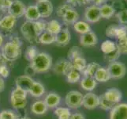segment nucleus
Returning a JSON list of instances; mask_svg holds the SVG:
<instances>
[{
	"label": "nucleus",
	"instance_id": "nucleus-53",
	"mask_svg": "<svg viewBox=\"0 0 127 119\" xmlns=\"http://www.w3.org/2000/svg\"><path fill=\"white\" fill-rule=\"evenodd\" d=\"M4 45V39H3V36L2 33H0V48H2V45Z\"/></svg>",
	"mask_w": 127,
	"mask_h": 119
},
{
	"label": "nucleus",
	"instance_id": "nucleus-16",
	"mask_svg": "<svg viewBox=\"0 0 127 119\" xmlns=\"http://www.w3.org/2000/svg\"><path fill=\"white\" fill-rule=\"evenodd\" d=\"M71 40V34L68 28H63L61 31L55 35V44L58 46H66Z\"/></svg>",
	"mask_w": 127,
	"mask_h": 119
},
{
	"label": "nucleus",
	"instance_id": "nucleus-22",
	"mask_svg": "<svg viewBox=\"0 0 127 119\" xmlns=\"http://www.w3.org/2000/svg\"><path fill=\"white\" fill-rule=\"evenodd\" d=\"M45 92H46L45 87L40 82L34 81L32 87L30 88V90L29 91V94H30V95L33 97V98L38 99L42 97L45 94Z\"/></svg>",
	"mask_w": 127,
	"mask_h": 119
},
{
	"label": "nucleus",
	"instance_id": "nucleus-49",
	"mask_svg": "<svg viewBox=\"0 0 127 119\" xmlns=\"http://www.w3.org/2000/svg\"><path fill=\"white\" fill-rule=\"evenodd\" d=\"M69 119H85V117L81 113H73L71 114V116Z\"/></svg>",
	"mask_w": 127,
	"mask_h": 119
},
{
	"label": "nucleus",
	"instance_id": "nucleus-42",
	"mask_svg": "<svg viewBox=\"0 0 127 119\" xmlns=\"http://www.w3.org/2000/svg\"><path fill=\"white\" fill-rule=\"evenodd\" d=\"M117 48H119L121 54L127 55V36L123 39L119 40V42L117 44Z\"/></svg>",
	"mask_w": 127,
	"mask_h": 119
},
{
	"label": "nucleus",
	"instance_id": "nucleus-43",
	"mask_svg": "<svg viewBox=\"0 0 127 119\" xmlns=\"http://www.w3.org/2000/svg\"><path fill=\"white\" fill-rule=\"evenodd\" d=\"M126 36H127V26L126 25L118 26L115 37L118 38V40H121L126 37Z\"/></svg>",
	"mask_w": 127,
	"mask_h": 119
},
{
	"label": "nucleus",
	"instance_id": "nucleus-38",
	"mask_svg": "<svg viewBox=\"0 0 127 119\" xmlns=\"http://www.w3.org/2000/svg\"><path fill=\"white\" fill-rule=\"evenodd\" d=\"M121 52H119V48H116V49L115 51H113L112 52L109 54H105L104 55V59L105 60H107V62L111 63V62H114V61H117L119 60V58L121 56Z\"/></svg>",
	"mask_w": 127,
	"mask_h": 119
},
{
	"label": "nucleus",
	"instance_id": "nucleus-58",
	"mask_svg": "<svg viewBox=\"0 0 127 119\" xmlns=\"http://www.w3.org/2000/svg\"><path fill=\"white\" fill-rule=\"evenodd\" d=\"M126 1H127V0H126Z\"/></svg>",
	"mask_w": 127,
	"mask_h": 119
},
{
	"label": "nucleus",
	"instance_id": "nucleus-24",
	"mask_svg": "<svg viewBox=\"0 0 127 119\" xmlns=\"http://www.w3.org/2000/svg\"><path fill=\"white\" fill-rule=\"evenodd\" d=\"M94 79H95L96 82L99 83H106L110 80L111 77L108 73L107 68H103L100 66L95 74Z\"/></svg>",
	"mask_w": 127,
	"mask_h": 119
},
{
	"label": "nucleus",
	"instance_id": "nucleus-21",
	"mask_svg": "<svg viewBox=\"0 0 127 119\" xmlns=\"http://www.w3.org/2000/svg\"><path fill=\"white\" fill-rule=\"evenodd\" d=\"M24 16L26 21H36L40 19V13H39L36 5H30L26 7Z\"/></svg>",
	"mask_w": 127,
	"mask_h": 119
},
{
	"label": "nucleus",
	"instance_id": "nucleus-44",
	"mask_svg": "<svg viewBox=\"0 0 127 119\" xmlns=\"http://www.w3.org/2000/svg\"><path fill=\"white\" fill-rule=\"evenodd\" d=\"M118 26L119 25H111L107 26V29H106V31H105L106 36L108 37H111V38L115 37Z\"/></svg>",
	"mask_w": 127,
	"mask_h": 119
},
{
	"label": "nucleus",
	"instance_id": "nucleus-33",
	"mask_svg": "<svg viewBox=\"0 0 127 119\" xmlns=\"http://www.w3.org/2000/svg\"><path fill=\"white\" fill-rule=\"evenodd\" d=\"M83 56V52L81 48L78 46H73L69 48L67 52V59L69 61H72L77 57Z\"/></svg>",
	"mask_w": 127,
	"mask_h": 119
},
{
	"label": "nucleus",
	"instance_id": "nucleus-54",
	"mask_svg": "<svg viewBox=\"0 0 127 119\" xmlns=\"http://www.w3.org/2000/svg\"><path fill=\"white\" fill-rule=\"evenodd\" d=\"M18 116V118H17V119H31L30 118H29V117H26V116H19V115H17Z\"/></svg>",
	"mask_w": 127,
	"mask_h": 119
},
{
	"label": "nucleus",
	"instance_id": "nucleus-19",
	"mask_svg": "<svg viewBox=\"0 0 127 119\" xmlns=\"http://www.w3.org/2000/svg\"><path fill=\"white\" fill-rule=\"evenodd\" d=\"M65 25H73L79 19V14L73 7L69 9L62 17Z\"/></svg>",
	"mask_w": 127,
	"mask_h": 119
},
{
	"label": "nucleus",
	"instance_id": "nucleus-5",
	"mask_svg": "<svg viewBox=\"0 0 127 119\" xmlns=\"http://www.w3.org/2000/svg\"><path fill=\"white\" fill-rule=\"evenodd\" d=\"M107 69L111 79H120L123 78L127 72L126 66L123 63L118 60L109 63Z\"/></svg>",
	"mask_w": 127,
	"mask_h": 119
},
{
	"label": "nucleus",
	"instance_id": "nucleus-1",
	"mask_svg": "<svg viewBox=\"0 0 127 119\" xmlns=\"http://www.w3.org/2000/svg\"><path fill=\"white\" fill-rule=\"evenodd\" d=\"M21 41L17 36H12L10 41L2 45L1 55L3 59L8 62H14L21 55Z\"/></svg>",
	"mask_w": 127,
	"mask_h": 119
},
{
	"label": "nucleus",
	"instance_id": "nucleus-32",
	"mask_svg": "<svg viewBox=\"0 0 127 119\" xmlns=\"http://www.w3.org/2000/svg\"><path fill=\"white\" fill-rule=\"evenodd\" d=\"M117 48L116 44L111 41V40H106V41H103L100 46V49L103 52V54H109L112 52L113 51H115Z\"/></svg>",
	"mask_w": 127,
	"mask_h": 119
},
{
	"label": "nucleus",
	"instance_id": "nucleus-29",
	"mask_svg": "<svg viewBox=\"0 0 127 119\" xmlns=\"http://www.w3.org/2000/svg\"><path fill=\"white\" fill-rule=\"evenodd\" d=\"M38 41L42 45H51L55 42V35L51 34L47 31H44L39 36Z\"/></svg>",
	"mask_w": 127,
	"mask_h": 119
},
{
	"label": "nucleus",
	"instance_id": "nucleus-36",
	"mask_svg": "<svg viewBox=\"0 0 127 119\" xmlns=\"http://www.w3.org/2000/svg\"><path fill=\"white\" fill-rule=\"evenodd\" d=\"M99 107L100 109H102L103 111H111V110L115 107V104H113L104 98L103 95L102 94L101 95L99 96Z\"/></svg>",
	"mask_w": 127,
	"mask_h": 119
},
{
	"label": "nucleus",
	"instance_id": "nucleus-48",
	"mask_svg": "<svg viewBox=\"0 0 127 119\" xmlns=\"http://www.w3.org/2000/svg\"><path fill=\"white\" fill-rule=\"evenodd\" d=\"M12 2H13V0H4L3 4H2V10L3 12H5V10H8V9L10 8V6H11Z\"/></svg>",
	"mask_w": 127,
	"mask_h": 119
},
{
	"label": "nucleus",
	"instance_id": "nucleus-57",
	"mask_svg": "<svg viewBox=\"0 0 127 119\" xmlns=\"http://www.w3.org/2000/svg\"><path fill=\"white\" fill-rule=\"evenodd\" d=\"M93 0H89V2H93Z\"/></svg>",
	"mask_w": 127,
	"mask_h": 119
},
{
	"label": "nucleus",
	"instance_id": "nucleus-25",
	"mask_svg": "<svg viewBox=\"0 0 127 119\" xmlns=\"http://www.w3.org/2000/svg\"><path fill=\"white\" fill-rule=\"evenodd\" d=\"M99 11H100V16L101 18L105 19H110L115 14L116 10L114 9L113 6L109 5L108 3H105L101 6H99Z\"/></svg>",
	"mask_w": 127,
	"mask_h": 119
},
{
	"label": "nucleus",
	"instance_id": "nucleus-10",
	"mask_svg": "<svg viewBox=\"0 0 127 119\" xmlns=\"http://www.w3.org/2000/svg\"><path fill=\"white\" fill-rule=\"evenodd\" d=\"M26 10V6L23 2L21 0H13V2L10 8L8 9V14H10L15 18H18L21 17L25 15Z\"/></svg>",
	"mask_w": 127,
	"mask_h": 119
},
{
	"label": "nucleus",
	"instance_id": "nucleus-47",
	"mask_svg": "<svg viewBox=\"0 0 127 119\" xmlns=\"http://www.w3.org/2000/svg\"><path fill=\"white\" fill-rule=\"evenodd\" d=\"M25 75H26V76H30V77H32V76H34L36 74V72H35V70L32 68V67L30 64H29L27 67H26V68H25Z\"/></svg>",
	"mask_w": 127,
	"mask_h": 119
},
{
	"label": "nucleus",
	"instance_id": "nucleus-12",
	"mask_svg": "<svg viewBox=\"0 0 127 119\" xmlns=\"http://www.w3.org/2000/svg\"><path fill=\"white\" fill-rule=\"evenodd\" d=\"M36 6L40 13V17H43V18L50 17L54 10L53 4L50 0H43V1L37 2Z\"/></svg>",
	"mask_w": 127,
	"mask_h": 119
},
{
	"label": "nucleus",
	"instance_id": "nucleus-14",
	"mask_svg": "<svg viewBox=\"0 0 127 119\" xmlns=\"http://www.w3.org/2000/svg\"><path fill=\"white\" fill-rule=\"evenodd\" d=\"M97 43H98V37L96 36V34L93 31L82 34L80 37V44L83 47L85 48L93 47L97 45Z\"/></svg>",
	"mask_w": 127,
	"mask_h": 119
},
{
	"label": "nucleus",
	"instance_id": "nucleus-13",
	"mask_svg": "<svg viewBox=\"0 0 127 119\" xmlns=\"http://www.w3.org/2000/svg\"><path fill=\"white\" fill-rule=\"evenodd\" d=\"M110 119H127V103L115 105L111 110Z\"/></svg>",
	"mask_w": 127,
	"mask_h": 119
},
{
	"label": "nucleus",
	"instance_id": "nucleus-8",
	"mask_svg": "<svg viewBox=\"0 0 127 119\" xmlns=\"http://www.w3.org/2000/svg\"><path fill=\"white\" fill-rule=\"evenodd\" d=\"M17 24V18L10 14L3 16L0 19V33L9 34L13 32Z\"/></svg>",
	"mask_w": 127,
	"mask_h": 119
},
{
	"label": "nucleus",
	"instance_id": "nucleus-18",
	"mask_svg": "<svg viewBox=\"0 0 127 119\" xmlns=\"http://www.w3.org/2000/svg\"><path fill=\"white\" fill-rule=\"evenodd\" d=\"M61 100H62V98L59 94L55 93V92H50L45 96L43 101L48 109H55L59 107Z\"/></svg>",
	"mask_w": 127,
	"mask_h": 119
},
{
	"label": "nucleus",
	"instance_id": "nucleus-23",
	"mask_svg": "<svg viewBox=\"0 0 127 119\" xmlns=\"http://www.w3.org/2000/svg\"><path fill=\"white\" fill-rule=\"evenodd\" d=\"M80 84L81 88L84 91L91 92L97 86V82L95 81V79L93 77L83 76V78L81 79L80 80Z\"/></svg>",
	"mask_w": 127,
	"mask_h": 119
},
{
	"label": "nucleus",
	"instance_id": "nucleus-27",
	"mask_svg": "<svg viewBox=\"0 0 127 119\" xmlns=\"http://www.w3.org/2000/svg\"><path fill=\"white\" fill-rule=\"evenodd\" d=\"M63 29L62 27V25L59 22L58 20H51L50 21H48L47 25V28H46V31L51 33V34H54L56 35L58 34L61 29Z\"/></svg>",
	"mask_w": 127,
	"mask_h": 119
},
{
	"label": "nucleus",
	"instance_id": "nucleus-34",
	"mask_svg": "<svg viewBox=\"0 0 127 119\" xmlns=\"http://www.w3.org/2000/svg\"><path fill=\"white\" fill-rule=\"evenodd\" d=\"M65 76H66V80L69 83H76L81 80V73L72 68Z\"/></svg>",
	"mask_w": 127,
	"mask_h": 119
},
{
	"label": "nucleus",
	"instance_id": "nucleus-39",
	"mask_svg": "<svg viewBox=\"0 0 127 119\" xmlns=\"http://www.w3.org/2000/svg\"><path fill=\"white\" fill-rule=\"evenodd\" d=\"M17 114L11 110H3L0 112V119H17Z\"/></svg>",
	"mask_w": 127,
	"mask_h": 119
},
{
	"label": "nucleus",
	"instance_id": "nucleus-45",
	"mask_svg": "<svg viewBox=\"0 0 127 119\" xmlns=\"http://www.w3.org/2000/svg\"><path fill=\"white\" fill-rule=\"evenodd\" d=\"M67 2L69 3L72 6H80L89 3V0H67Z\"/></svg>",
	"mask_w": 127,
	"mask_h": 119
},
{
	"label": "nucleus",
	"instance_id": "nucleus-3",
	"mask_svg": "<svg viewBox=\"0 0 127 119\" xmlns=\"http://www.w3.org/2000/svg\"><path fill=\"white\" fill-rule=\"evenodd\" d=\"M27 96L28 92L16 87L10 95V103L13 108L17 111L25 109L27 105Z\"/></svg>",
	"mask_w": 127,
	"mask_h": 119
},
{
	"label": "nucleus",
	"instance_id": "nucleus-31",
	"mask_svg": "<svg viewBox=\"0 0 127 119\" xmlns=\"http://www.w3.org/2000/svg\"><path fill=\"white\" fill-rule=\"evenodd\" d=\"M55 115L58 119H69L71 116L70 110L68 107H56L54 111Z\"/></svg>",
	"mask_w": 127,
	"mask_h": 119
},
{
	"label": "nucleus",
	"instance_id": "nucleus-52",
	"mask_svg": "<svg viewBox=\"0 0 127 119\" xmlns=\"http://www.w3.org/2000/svg\"><path fill=\"white\" fill-rule=\"evenodd\" d=\"M6 64V61L3 59L2 56L1 55V53H0V67L2 66L3 64Z\"/></svg>",
	"mask_w": 127,
	"mask_h": 119
},
{
	"label": "nucleus",
	"instance_id": "nucleus-30",
	"mask_svg": "<svg viewBox=\"0 0 127 119\" xmlns=\"http://www.w3.org/2000/svg\"><path fill=\"white\" fill-rule=\"evenodd\" d=\"M71 64H72V68L73 69H75L77 71L80 72L81 73L86 68L87 60L83 56H81V57H77V58L72 60Z\"/></svg>",
	"mask_w": 127,
	"mask_h": 119
},
{
	"label": "nucleus",
	"instance_id": "nucleus-56",
	"mask_svg": "<svg viewBox=\"0 0 127 119\" xmlns=\"http://www.w3.org/2000/svg\"><path fill=\"white\" fill-rule=\"evenodd\" d=\"M36 2H40V1H43V0H36Z\"/></svg>",
	"mask_w": 127,
	"mask_h": 119
},
{
	"label": "nucleus",
	"instance_id": "nucleus-55",
	"mask_svg": "<svg viewBox=\"0 0 127 119\" xmlns=\"http://www.w3.org/2000/svg\"><path fill=\"white\" fill-rule=\"evenodd\" d=\"M3 1H4V0H0V10H2V4H3Z\"/></svg>",
	"mask_w": 127,
	"mask_h": 119
},
{
	"label": "nucleus",
	"instance_id": "nucleus-17",
	"mask_svg": "<svg viewBox=\"0 0 127 119\" xmlns=\"http://www.w3.org/2000/svg\"><path fill=\"white\" fill-rule=\"evenodd\" d=\"M34 81L35 80L32 77L26 76V75H23V76H17L16 78L15 85L17 87H20L29 93V91L30 90V88L32 87Z\"/></svg>",
	"mask_w": 127,
	"mask_h": 119
},
{
	"label": "nucleus",
	"instance_id": "nucleus-37",
	"mask_svg": "<svg viewBox=\"0 0 127 119\" xmlns=\"http://www.w3.org/2000/svg\"><path fill=\"white\" fill-rule=\"evenodd\" d=\"M34 25H35V29H36V31L37 34L40 36L41 33H43L44 31H46L47 22L45 20H40V19L36 21H34Z\"/></svg>",
	"mask_w": 127,
	"mask_h": 119
},
{
	"label": "nucleus",
	"instance_id": "nucleus-2",
	"mask_svg": "<svg viewBox=\"0 0 127 119\" xmlns=\"http://www.w3.org/2000/svg\"><path fill=\"white\" fill-rule=\"evenodd\" d=\"M29 64L36 73H45L52 68L53 60L48 53L41 52H39Z\"/></svg>",
	"mask_w": 127,
	"mask_h": 119
},
{
	"label": "nucleus",
	"instance_id": "nucleus-11",
	"mask_svg": "<svg viewBox=\"0 0 127 119\" xmlns=\"http://www.w3.org/2000/svg\"><path fill=\"white\" fill-rule=\"evenodd\" d=\"M99 99L97 95L93 92H88L83 96L82 106L87 110H95L99 107Z\"/></svg>",
	"mask_w": 127,
	"mask_h": 119
},
{
	"label": "nucleus",
	"instance_id": "nucleus-15",
	"mask_svg": "<svg viewBox=\"0 0 127 119\" xmlns=\"http://www.w3.org/2000/svg\"><path fill=\"white\" fill-rule=\"evenodd\" d=\"M103 95L104 96V98L108 102H110L115 105L120 103L122 98V91L119 89H117V88H110V89H107Z\"/></svg>",
	"mask_w": 127,
	"mask_h": 119
},
{
	"label": "nucleus",
	"instance_id": "nucleus-20",
	"mask_svg": "<svg viewBox=\"0 0 127 119\" xmlns=\"http://www.w3.org/2000/svg\"><path fill=\"white\" fill-rule=\"evenodd\" d=\"M30 110H31V112L33 114H35V115L40 116V115H43V114H45L47 112L48 107L45 104L44 101L37 100L31 105Z\"/></svg>",
	"mask_w": 127,
	"mask_h": 119
},
{
	"label": "nucleus",
	"instance_id": "nucleus-50",
	"mask_svg": "<svg viewBox=\"0 0 127 119\" xmlns=\"http://www.w3.org/2000/svg\"><path fill=\"white\" fill-rule=\"evenodd\" d=\"M108 1V0H93V2L94 3L95 6H101L102 5H103V4L107 3V2Z\"/></svg>",
	"mask_w": 127,
	"mask_h": 119
},
{
	"label": "nucleus",
	"instance_id": "nucleus-26",
	"mask_svg": "<svg viewBox=\"0 0 127 119\" xmlns=\"http://www.w3.org/2000/svg\"><path fill=\"white\" fill-rule=\"evenodd\" d=\"M73 29L81 35L91 31L90 25L85 21H77L73 24Z\"/></svg>",
	"mask_w": 127,
	"mask_h": 119
},
{
	"label": "nucleus",
	"instance_id": "nucleus-35",
	"mask_svg": "<svg viewBox=\"0 0 127 119\" xmlns=\"http://www.w3.org/2000/svg\"><path fill=\"white\" fill-rule=\"evenodd\" d=\"M39 53V51L37 49V48L36 47V45H29L27 47L25 50V58L29 62H31V61L35 58V57L36 56V55Z\"/></svg>",
	"mask_w": 127,
	"mask_h": 119
},
{
	"label": "nucleus",
	"instance_id": "nucleus-7",
	"mask_svg": "<svg viewBox=\"0 0 127 119\" xmlns=\"http://www.w3.org/2000/svg\"><path fill=\"white\" fill-rule=\"evenodd\" d=\"M52 71L59 76H66L73 68L71 61L65 58H60L52 65Z\"/></svg>",
	"mask_w": 127,
	"mask_h": 119
},
{
	"label": "nucleus",
	"instance_id": "nucleus-40",
	"mask_svg": "<svg viewBox=\"0 0 127 119\" xmlns=\"http://www.w3.org/2000/svg\"><path fill=\"white\" fill-rule=\"evenodd\" d=\"M73 6H72L69 3L64 2L63 4H61L60 6H59L58 8L56 9V14L59 17H63V16L65 14V13L69 9H70Z\"/></svg>",
	"mask_w": 127,
	"mask_h": 119
},
{
	"label": "nucleus",
	"instance_id": "nucleus-9",
	"mask_svg": "<svg viewBox=\"0 0 127 119\" xmlns=\"http://www.w3.org/2000/svg\"><path fill=\"white\" fill-rule=\"evenodd\" d=\"M85 19L88 23H95L101 19L99 6L92 5L88 6L85 10Z\"/></svg>",
	"mask_w": 127,
	"mask_h": 119
},
{
	"label": "nucleus",
	"instance_id": "nucleus-4",
	"mask_svg": "<svg viewBox=\"0 0 127 119\" xmlns=\"http://www.w3.org/2000/svg\"><path fill=\"white\" fill-rule=\"evenodd\" d=\"M21 33L22 37L25 38V41H27L31 45H35L39 43V35L37 34L36 29H35L34 21H25L21 26Z\"/></svg>",
	"mask_w": 127,
	"mask_h": 119
},
{
	"label": "nucleus",
	"instance_id": "nucleus-28",
	"mask_svg": "<svg viewBox=\"0 0 127 119\" xmlns=\"http://www.w3.org/2000/svg\"><path fill=\"white\" fill-rule=\"evenodd\" d=\"M100 67V65L96 63V62H92L89 64H87L86 68L81 73L83 74V76H87V77H93L98 70V68Z\"/></svg>",
	"mask_w": 127,
	"mask_h": 119
},
{
	"label": "nucleus",
	"instance_id": "nucleus-46",
	"mask_svg": "<svg viewBox=\"0 0 127 119\" xmlns=\"http://www.w3.org/2000/svg\"><path fill=\"white\" fill-rule=\"evenodd\" d=\"M10 76V71H9V68L7 67L6 64H3L2 66L0 67V76L4 78H7Z\"/></svg>",
	"mask_w": 127,
	"mask_h": 119
},
{
	"label": "nucleus",
	"instance_id": "nucleus-41",
	"mask_svg": "<svg viewBox=\"0 0 127 119\" xmlns=\"http://www.w3.org/2000/svg\"><path fill=\"white\" fill-rule=\"evenodd\" d=\"M115 15L120 24H122V25H127V9L119 10Z\"/></svg>",
	"mask_w": 127,
	"mask_h": 119
},
{
	"label": "nucleus",
	"instance_id": "nucleus-6",
	"mask_svg": "<svg viewBox=\"0 0 127 119\" xmlns=\"http://www.w3.org/2000/svg\"><path fill=\"white\" fill-rule=\"evenodd\" d=\"M83 95L78 91H69L65 97V103L69 109H78L82 107Z\"/></svg>",
	"mask_w": 127,
	"mask_h": 119
},
{
	"label": "nucleus",
	"instance_id": "nucleus-51",
	"mask_svg": "<svg viewBox=\"0 0 127 119\" xmlns=\"http://www.w3.org/2000/svg\"><path fill=\"white\" fill-rule=\"evenodd\" d=\"M5 89V80L2 77L0 76V93L2 92Z\"/></svg>",
	"mask_w": 127,
	"mask_h": 119
}]
</instances>
